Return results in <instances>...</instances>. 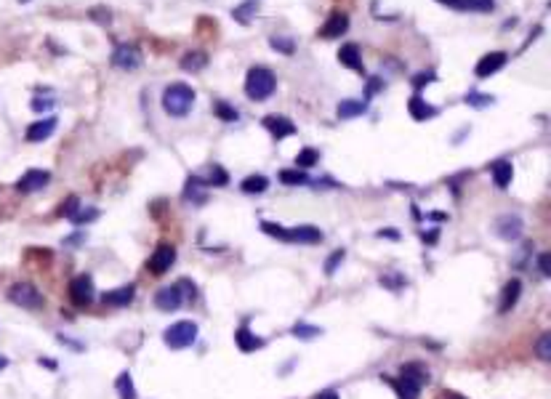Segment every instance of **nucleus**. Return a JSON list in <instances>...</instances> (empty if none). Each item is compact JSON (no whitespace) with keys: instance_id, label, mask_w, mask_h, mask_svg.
I'll return each instance as SVG.
<instances>
[{"instance_id":"1","label":"nucleus","mask_w":551,"mask_h":399,"mask_svg":"<svg viewBox=\"0 0 551 399\" xmlns=\"http://www.w3.org/2000/svg\"><path fill=\"white\" fill-rule=\"evenodd\" d=\"M194 99H197V93L187 83H171L163 91L165 115H171V118H187L189 109L194 107Z\"/></svg>"},{"instance_id":"2","label":"nucleus","mask_w":551,"mask_h":399,"mask_svg":"<svg viewBox=\"0 0 551 399\" xmlns=\"http://www.w3.org/2000/svg\"><path fill=\"white\" fill-rule=\"evenodd\" d=\"M261 229L272 235L274 240H280V242H293V245H317V242H323V232L320 229H314V226H277V224L272 221H264L261 224Z\"/></svg>"},{"instance_id":"3","label":"nucleus","mask_w":551,"mask_h":399,"mask_svg":"<svg viewBox=\"0 0 551 399\" xmlns=\"http://www.w3.org/2000/svg\"><path fill=\"white\" fill-rule=\"evenodd\" d=\"M197 298V290H194V282L181 280L176 285H165L155 293V306L160 311H173L181 309L187 301H194Z\"/></svg>"},{"instance_id":"4","label":"nucleus","mask_w":551,"mask_h":399,"mask_svg":"<svg viewBox=\"0 0 551 399\" xmlns=\"http://www.w3.org/2000/svg\"><path fill=\"white\" fill-rule=\"evenodd\" d=\"M277 88V77L267 67H251L248 77H245V93L254 102H267L269 96Z\"/></svg>"},{"instance_id":"5","label":"nucleus","mask_w":551,"mask_h":399,"mask_svg":"<svg viewBox=\"0 0 551 399\" xmlns=\"http://www.w3.org/2000/svg\"><path fill=\"white\" fill-rule=\"evenodd\" d=\"M424 381H429V373L421 365H405L403 375L397 381H391V386H394V391H397L400 399H418Z\"/></svg>"},{"instance_id":"6","label":"nucleus","mask_w":551,"mask_h":399,"mask_svg":"<svg viewBox=\"0 0 551 399\" xmlns=\"http://www.w3.org/2000/svg\"><path fill=\"white\" fill-rule=\"evenodd\" d=\"M163 341H165V346H168V349H173V352L187 349V346H192L194 341H197V325H194L192 320L173 322V325L163 333Z\"/></svg>"},{"instance_id":"7","label":"nucleus","mask_w":551,"mask_h":399,"mask_svg":"<svg viewBox=\"0 0 551 399\" xmlns=\"http://www.w3.org/2000/svg\"><path fill=\"white\" fill-rule=\"evenodd\" d=\"M8 301L16 304V306H22V309H40L43 306V293L30 282H16L8 290Z\"/></svg>"},{"instance_id":"8","label":"nucleus","mask_w":551,"mask_h":399,"mask_svg":"<svg viewBox=\"0 0 551 399\" xmlns=\"http://www.w3.org/2000/svg\"><path fill=\"white\" fill-rule=\"evenodd\" d=\"M93 296H96V290H93V280H91L88 274H80V277H75L70 282V298H72V304L77 309L91 306Z\"/></svg>"},{"instance_id":"9","label":"nucleus","mask_w":551,"mask_h":399,"mask_svg":"<svg viewBox=\"0 0 551 399\" xmlns=\"http://www.w3.org/2000/svg\"><path fill=\"white\" fill-rule=\"evenodd\" d=\"M173 261H176V248L173 245H168V242H163V245H157L155 248V253L149 256V272L152 274H165L171 266H173Z\"/></svg>"},{"instance_id":"10","label":"nucleus","mask_w":551,"mask_h":399,"mask_svg":"<svg viewBox=\"0 0 551 399\" xmlns=\"http://www.w3.org/2000/svg\"><path fill=\"white\" fill-rule=\"evenodd\" d=\"M509 61V54H504V51H490V54H485L482 59L477 61V77H490V75L501 72L504 67H506Z\"/></svg>"},{"instance_id":"11","label":"nucleus","mask_w":551,"mask_h":399,"mask_svg":"<svg viewBox=\"0 0 551 399\" xmlns=\"http://www.w3.org/2000/svg\"><path fill=\"white\" fill-rule=\"evenodd\" d=\"M522 232H525V221H522L520 216H501L495 221V235L501 237V240H506V242L520 240Z\"/></svg>"},{"instance_id":"12","label":"nucleus","mask_w":551,"mask_h":399,"mask_svg":"<svg viewBox=\"0 0 551 399\" xmlns=\"http://www.w3.org/2000/svg\"><path fill=\"white\" fill-rule=\"evenodd\" d=\"M48 181H51V173H48V171H38V168H32V171H27L24 176L19 178L16 189H19V192H24V194L40 192L43 187H48Z\"/></svg>"},{"instance_id":"13","label":"nucleus","mask_w":551,"mask_h":399,"mask_svg":"<svg viewBox=\"0 0 551 399\" xmlns=\"http://www.w3.org/2000/svg\"><path fill=\"white\" fill-rule=\"evenodd\" d=\"M112 64H115L118 70L131 72V70H136V67L141 64V54L136 51L134 45H118V48L112 51Z\"/></svg>"},{"instance_id":"14","label":"nucleus","mask_w":551,"mask_h":399,"mask_svg":"<svg viewBox=\"0 0 551 399\" xmlns=\"http://www.w3.org/2000/svg\"><path fill=\"white\" fill-rule=\"evenodd\" d=\"M349 30V16L341 14V11H333V14L328 16V22L320 27V38H325V40H333V38H341L343 32Z\"/></svg>"},{"instance_id":"15","label":"nucleus","mask_w":551,"mask_h":399,"mask_svg":"<svg viewBox=\"0 0 551 399\" xmlns=\"http://www.w3.org/2000/svg\"><path fill=\"white\" fill-rule=\"evenodd\" d=\"M442 6H450L456 11H474V14H490L495 8V0H437Z\"/></svg>"},{"instance_id":"16","label":"nucleus","mask_w":551,"mask_h":399,"mask_svg":"<svg viewBox=\"0 0 551 399\" xmlns=\"http://www.w3.org/2000/svg\"><path fill=\"white\" fill-rule=\"evenodd\" d=\"M264 128H267L274 139H288V136L296 133V125L285 118V115H267V118H264Z\"/></svg>"},{"instance_id":"17","label":"nucleus","mask_w":551,"mask_h":399,"mask_svg":"<svg viewBox=\"0 0 551 399\" xmlns=\"http://www.w3.org/2000/svg\"><path fill=\"white\" fill-rule=\"evenodd\" d=\"M408 112H410V118L418 120V123L437 118V107L426 104V99H424L421 93H413V96H410V102H408Z\"/></svg>"},{"instance_id":"18","label":"nucleus","mask_w":551,"mask_h":399,"mask_svg":"<svg viewBox=\"0 0 551 399\" xmlns=\"http://www.w3.org/2000/svg\"><path fill=\"white\" fill-rule=\"evenodd\" d=\"M134 296H136V288L128 282V285H120L115 290L104 293L102 301H104V306H128V304L134 301Z\"/></svg>"},{"instance_id":"19","label":"nucleus","mask_w":551,"mask_h":399,"mask_svg":"<svg viewBox=\"0 0 551 399\" xmlns=\"http://www.w3.org/2000/svg\"><path fill=\"white\" fill-rule=\"evenodd\" d=\"M235 341H238V349L240 352H245V354H251V352H258V349H264L267 346V341L254 336L248 327L242 325L238 327V333H235Z\"/></svg>"},{"instance_id":"20","label":"nucleus","mask_w":551,"mask_h":399,"mask_svg":"<svg viewBox=\"0 0 551 399\" xmlns=\"http://www.w3.org/2000/svg\"><path fill=\"white\" fill-rule=\"evenodd\" d=\"M56 131V118H45V120H38V123H32L30 128H27V141L32 144H38V141H45L51 133Z\"/></svg>"},{"instance_id":"21","label":"nucleus","mask_w":551,"mask_h":399,"mask_svg":"<svg viewBox=\"0 0 551 399\" xmlns=\"http://www.w3.org/2000/svg\"><path fill=\"white\" fill-rule=\"evenodd\" d=\"M339 61H341L343 67L355 70V72H365V70H362V54H359V48L355 43L341 45V51H339Z\"/></svg>"},{"instance_id":"22","label":"nucleus","mask_w":551,"mask_h":399,"mask_svg":"<svg viewBox=\"0 0 551 399\" xmlns=\"http://www.w3.org/2000/svg\"><path fill=\"white\" fill-rule=\"evenodd\" d=\"M179 64L184 72H200V70L208 67V54L205 51H187Z\"/></svg>"},{"instance_id":"23","label":"nucleus","mask_w":551,"mask_h":399,"mask_svg":"<svg viewBox=\"0 0 551 399\" xmlns=\"http://www.w3.org/2000/svg\"><path fill=\"white\" fill-rule=\"evenodd\" d=\"M520 293H522V282L520 280L506 282V288H504V293H501V304H498V311H501V314H506L509 309H514V304L520 301Z\"/></svg>"},{"instance_id":"24","label":"nucleus","mask_w":551,"mask_h":399,"mask_svg":"<svg viewBox=\"0 0 551 399\" xmlns=\"http://www.w3.org/2000/svg\"><path fill=\"white\" fill-rule=\"evenodd\" d=\"M492 171V181H495V187H501V189H506L509 184H511V178H514V168L509 160H495L490 165Z\"/></svg>"},{"instance_id":"25","label":"nucleus","mask_w":551,"mask_h":399,"mask_svg":"<svg viewBox=\"0 0 551 399\" xmlns=\"http://www.w3.org/2000/svg\"><path fill=\"white\" fill-rule=\"evenodd\" d=\"M336 112H339V118L343 120H352V118H359V115H365L368 112V104L365 102H352V99H346L336 107Z\"/></svg>"},{"instance_id":"26","label":"nucleus","mask_w":551,"mask_h":399,"mask_svg":"<svg viewBox=\"0 0 551 399\" xmlns=\"http://www.w3.org/2000/svg\"><path fill=\"white\" fill-rule=\"evenodd\" d=\"M240 189L245 194H261L269 189V178L261 176V173H256V176H248L242 184H240Z\"/></svg>"},{"instance_id":"27","label":"nucleus","mask_w":551,"mask_h":399,"mask_svg":"<svg viewBox=\"0 0 551 399\" xmlns=\"http://www.w3.org/2000/svg\"><path fill=\"white\" fill-rule=\"evenodd\" d=\"M115 389H118L120 399H136V386H134L131 373H120L118 381H115Z\"/></svg>"},{"instance_id":"28","label":"nucleus","mask_w":551,"mask_h":399,"mask_svg":"<svg viewBox=\"0 0 551 399\" xmlns=\"http://www.w3.org/2000/svg\"><path fill=\"white\" fill-rule=\"evenodd\" d=\"M280 181L288 184V187H306L309 184V176L304 171H280Z\"/></svg>"},{"instance_id":"29","label":"nucleus","mask_w":551,"mask_h":399,"mask_svg":"<svg viewBox=\"0 0 551 399\" xmlns=\"http://www.w3.org/2000/svg\"><path fill=\"white\" fill-rule=\"evenodd\" d=\"M296 338H301V341H312V338H317L323 330L317 325H309V322H298V325H293V330H290Z\"/></svg>"},{"instance_id":"30","label":"nucleus","mask_w":551,"mask_h":399,"mask_svg":"<svg viewBox=\"0 0 551 399\" xmlns=\"http://www.w3.org/2000/svg\"><path fill=\"white\" fill-rule=\"evenodd\" d=\"M213 112H216V115H219L224 123H235V120L240 118L238 109H235L232 104H226V102H216V104H213Z\"/></svg>"},{"instance_id":"31","label":"nucleus","mask_w":551,"mask_h":399,"mask_svg":"<svg viewBox=\"0 0 551 399\" xmlns=\"http://www.w3.org/2000/svg\"><path fill=\"white\" fill-rule=\"evenodd\" d=\"M317 160H320V152H317V149H312V147H306V149H301V152H298L296 165H298V168H312Z\"/></svg>"},{"instance_id":"32","label":"nucleus","mask_w":551,"mask_h":399,"mask_svg":"<svg viewBox=\"0 0 551 399\" xmlns=\"http://www.w3.org/2000/svg\"><path fill=\"white\" fill-rule=\"evenodd\" d=\"M269 43L272 48H277V51H283V54H293L296 51V43H293V38H283V35H274V38H269Z\"/></svg>"},{"instance_id":"33","label":"nucleus","mask_w":551,"mask_h":399,"mask_svg":"<svg viewBox=\"0 0 551 399\" xmlns=\"http://www.w3.org/2000/svg\"><path fill=\"white\" fill-rule=\"evenodd\" d=\"M256 8H258L256 3H242L240 8H235V11H232V16L238 19L240 24H248V22H251V16L256 14Z\"/></svg>"},{"instance_id":"34","label":"nucleus","mask_w":551,"mask_h":399,"mask_svg":"<svg viewBox=\"0 0 551 399\" xmlns=\"http://www.w3.org/2000/svg\"><path fill=\"white\" fill-rule=\"evenodd\" d=\"M226 181H229V176H226V171L219 168V165H216V168H210V178H203V184H205V187H224Z\"/></svg>"},{"instance_id":"35","label":"nucleus","mask_w":551,"mask_h":399,"mask_svg":"<svg viewBox=\"0 0 551 399\" xmlns=\"http://www.w3.org/2000/svg\"><path fill=\"white\" fill-rule=\"evenodd\" d=\"M536 354H538V359H543V362H549L551 359V336L549 333H543V336L538 338Z\"/></svg>"},{"instance_id":"36","label":"nucleus","mask_w":551,"mask_h":399,"mask_svg":"<svg viewBox=\"0 0 551 399\" xmlns=\"http://www.w3.org/2000/svg\"><path fill=\"white\" fill-rule=\"evenodd\" d=\"M463 102L472 104V107H488V104H492V96H482L479 91H469Z\"/></svg>"},{"instance_id":"37","label":"nucleus","mask_w":551,"mask_h":399,"mask_svg":"<svg viewBox=\"0 0 551 399\" xmlns=\"http://www.w3.org/2000/svg\"><path fill=\"white\" fill-rule=\"evenodd\" d=\"M343 256H346V251H333L330 253V258H328V264H325V274H333L336 269H339V264L343 261Z\"/></svg>"},{"instance_id":"38","label":"nucleus","mask_w":551,"mask_h":399,"mask_svg":"<svg viewBox=\"0 0 551 399\" xmlns=\"http://www.w3.org/2000/svg\"><path fill=\"white\" fill-rule=\"evenodd\" d=\"M96 216H99V210H96V208H88V210H80V213H75L72 221L75 224H88L91 219H96Z\"/></svg>"},{"instance_id":"39","label":"nucleus","mask_w":551,"mask_h":399,"mask_svg":"<svg viewBox=\"0 0 551 399\" xmlns=\"http://www.w3.org/2000/svg\"><path fill=\"white\" fill-rule=\"evenodd\" d=\"M77 208H80V200L77 197H70L64 205H61V216H67V219H72L75 213H77Z\"/></svg>"},{"instance_id":"40","label":"nucleus","mask_w":551,"mask_h":399,"mask_svg":"<svg viewBox=\"0 0 551 399\" xmlns=\"http://www.w3.org/2000/svg\"><path fill=\"white\" fill-rule=\"evenodd\" d=\"M51 107H54V99H40V96L32 99V109H35V112H45V109H51Z\"/></svg>"},{"instance_id":"41","label":"nucleus","mask_w":551,"mask_h":399,"mask_svg":"<svg viewBox=\"0 0 551 399\" xmlns=\"http://www.w3.org/2000/svg\"><path fill=\"white\" fill-rule=\"evenodd\" d=\"M426 83H434V72H429V75H416L413 77V88H421V86H426Z\"/></svg>"},{"instance_id":"42","label":"nucleus","mask_w":551,"mask_h":399,"mask_svg":"<svg viewBox=\"0 0 551 399\" xmlns=\"http://www.w3.org/2000/svg\"><path fill=\"white\" fill-rule=\"evenodd\" d=\"M538 266H541V274L549 277V253H541L538 256Z\"/></svg>"},{"instance_id":"43","label":"nucleus","mask_w":551,"mask_h":399,"mask_svg":"<svg viewBox=\"0 0 551 399\" xmlns=\"http://www.w3.org/2000/svg\"><path fill=\"white\" fill-rule=\"evenodd\" d=\"M381 86H384V83H381L378 77H371V83H368V96H375V93L381 91Z\"/></svg>"},{"instance_id":"44","label":"nucleus","mask_w":551,"mask_h":399,"mask_svg":"<svg viewBox=\"0 0 551 399\" xmlns=\"http://www.w3.org/2000/svg\"><path fill=\"white\" fill-rule=\"evenodd\" d=\"M378 237H391V240H397V232H394V229H381V232H378Z\"/></svg>"},{"instance_id":"45","label":"nucleus","mask_w":551,"mask_h":399,"mask_svg":"<svg viewBox=\"0 0 551 399\" xmlns=\"http://www.w3.org/2000/svg\"><path fill=\"white\" fill-rule=\"evenodd\" d=\"M437 232H429V235H424V242H429V245H434V240H437Z\"/></svg>"},{"instance_id":"46","label":"nucleus","mask_w":551,"mask_h":399,"mask_svg":"<svg viewBox=\"0 0 551 399\" xmlns=\"http://www.w3.org/2000/svg\"><path fill=\"white\" fill-rule=\"evenodd\" d=\"M317 399H339V394L336 391H325V394H320Z\"/></svg>"},{"instance_id":"47","label":"nucleus","mask_w":551,"mask_h":399,"mask_svg":"<svg viewBox=\"0 0 551 399\" xmlns=\"http://www.w3.org/2000/svg\"><path fill=\"white\" fill-rule=\"evenodd\" d=\"M8 368V359H6V357H0V370H6Z\"/></svg>"},{"instance_id":"48","label":"nucleus","mask_w":551,"mask_h":399,"mask_svg":"<svg viewBox=\"0 0 551 399\" xmlns=\"http://www.w3.org/2000/svg\"><path fill=\"white\" fill-rule=\"evenodd\" d=\"M447 399H463V397H458V394H453V397H447Z\"/></svg>"}]
</instances>
